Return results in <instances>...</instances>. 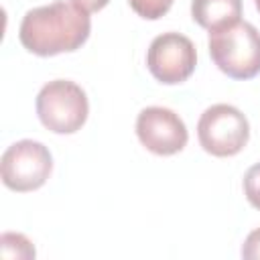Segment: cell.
<instances>
[{"label":"cell","instance_id":"1","mask_svg":"<svg viewBox=\"0 0 260 260\" xmlns=\"http://www.w3.org/2000/svg\"><path fill=\"white\" fill-rule=\"evenodd\" d=\"M91 20L85 10L73 2L55 0L26 10L18 26L22 47L39 57L77 51L89 37Z\"/></svg>","mask_w":260,"mask_h":260},{"label":"cell","instance_id":"2","mask_svg":"<svg viewBox=\"0 0 260 260\" xmlns=\"http://www.w3.org/2000/svg\"><path fill=\"white\" fill-rule=\"evenodd\" d=\"M209 55L217 69L232 79H252L260 73V30L238 20L209 32Z\"/></svg>","mask_w":260,"mask_h":260},{"label":"cell","instance_id":"3","mask_svg":"<svg viewBox=\"0 0 260 260\" xmlns=\"http://www.w3.org/2000/svg\"><path fill=\"white\" fill-rule=\"evenodd\" d=\"M37 116L41 124L55 134H73L81 130L89 114V102L81 85L71 79H53L37 93Z\"/></svg>","mask_w":260,"mask_h":260},{"label":"cell","instance_id":"4","mask_svg":"<svg viewBox=\"0 0 260 260\" xmlns=\"http://www.w3.org/2000/svg\"><path fill=\"white\" fill-rule=\"evenodd\" d=\"M197 138L207 154L219 158L234 156L242 152L250 140V122L236 106L213 104L199 116Z\"/></svg>","mask_w":260,"mask_h":260},{"label":"cell","instance_id":"5","mask_svg":"<svg viewBox=\"0 0 260 260\" xmlns=\"http://www.w3.org/2000/svg\"><path fill=\"white\" fill-rule=\"evenodd\" d=\"M53 171V156L49 148L30 138H22L10 144L0 158V177L2 183L16 191L28 193L41 189Z\"/></svg>","mask_w":260,"mask_h":260},{"label":"cell","instance_id":"6","mask_svg":"<svg viewBox=\"0 0 260 260\" xmlns=\"http://www.w3.org/2000/svg\"><path fill=\"white\" fill-rule=\"evenodd\" d=\"M197 65V51L189 37L169 30L152 39L146 51V67L150 75L165 83L177 85L191 77Z\"/></svg>","mask_w":260,"mask_h":260},{"label":"cell","instance_id":"7","mask_svg":"<svg viewBox=\"0 0 260 260\" xmlns=\"http://www.w3.org/2000/svg\"><path fill=\"white\" fill-rule=\"evenodd\" d=\"M136 136L140 144L158 156H171L187 146L189 132L183 118L165 106H148L136 118Z\"/></svg>","mask_w":260,"mask_h":260},{"label":"cell","instance_id":"8","mask_svg":"<svg viewBox=\"0 0 260 260\" xmlns=\"http://www.w3.org/2000/svg\"><path fill=\"white\" fill-rule=\"evenodd\" d=\"M242 0H191V18L209 32L238 22Z\"/></svg>","mask_w":260,"mask_h":260},{"label":"cell","instance_id":"9","mask_svg":"<svg viewBox=\"0 0 260 260\" xmlns=\"http://www.w3.org/2000/svg\"><path fill=\"white\" fill-rule=\"evenodd\" d=\"M0 254L2 258L6 260H30L35 258V246L32 242L22 236V234H16V232H4L0 236Z\"/></svg>","mask_w":260,"mask_h":260},{"label":"cell","instance_id":"10","mask_svg":"<svg viewBox=\"0 0 260 260\" xmlns=\"http://www.w3.org/2000/svg\"><path fill=\"white\" fill-rule=\"evenodd\" d=\"M128 4L138 16L146 20H156L169 12L173 0H128Z\"/></svg>","mask_w":260,"mask_h":260},{"label":"cell","instance_id":"11","mask_svg":"<svg viewBox=\"0 0 260 260\" xmlns=\"http://www.w3.org/2000/svg\"><path fill=\"white\" fill-rule=\"evenodd\" d=\"M242 187H244V195L248 199V203L256 209H260V162L252 165L246 175H244V181H242Z\"/></svg>","mask_w":260,"mask_h":260},{"label":"cell","instance_id":"12","mask_svg":"<svg viewBox=\"0 0 260 260\" xmlns=\"http://www.w3.org/2000/svg\"><path fill=\"white\" fill-rule=\"evenodd\" d=\"M242 258L246 260H260V228L252 230L244 244H242Z\"/></svg>","mask_w":260,"mask_h":260},{"label":"cell","instance_id":"13","mask_svg":"<svg viewBox=\"0 0 260 260\" xmlns=\"http://www.w3.org/2000/svg\"><path fill=\"white\" fill-rule=\"evenodd\" d=\"M71 2L89 14V12H98V10H102L104 6H108L110 0H71Z\"/></svg>","mask_w":260,"mask_h":260},{"label":"cell","instance_id":"14","mask_svg":"<svg viewBox=\"0 0 260 260\" xmlns=\"http://www.w3.org/2000/svg\"><path fill=\"white\" fill-rule=\"evenodd\" d=\"M254 4H256V10L260 12V0H254Z\"/></svg>","mask_w":260,"mask_h":260}]
</instances>
